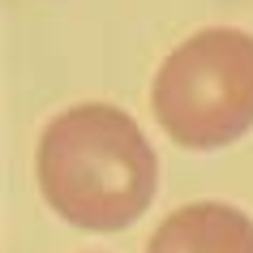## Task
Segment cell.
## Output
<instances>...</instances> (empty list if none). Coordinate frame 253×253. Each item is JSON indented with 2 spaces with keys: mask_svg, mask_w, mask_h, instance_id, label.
Listing matches in <instances>:
<instances>
[{
  "mask_svg": "<svg viewBox=\"0 0 253 253\" xmlns=\"http://www.w3.org/2000/svg\"><path fill=\"white\" fill-rule=\"evenodd\" d=\"M39 189L60 219L90 232H120L142 219L159 163L133 116L107 103L69 107L39 137Z\"/></svg>",
  "mask_w": 253,
  "mask_h": 253,
  "instance_id": "6da1fadb",
  "label": "cell"
},
{
  "mask_svg": "<svg viewBox=\"0 0 253 253\" xmlns=\"http://www.w3.org/2000/svg\"><path fill=\"white\" fill-rule=\"evenodd\" d=\"M150 107L189 150H219L253 129V35L211 26L185 39L155 73Z\"/></svg>",
  "mask_w": 253,
  "mask_h": 253,
  "instance_id": "7a4b0ae2",
  "label": "cell"
},
{
  "mask_svg": "<svg viewBox=\"0 0 253 253\" xmlns=\"http://www.w3.org/2000/svg\"><path fill=\"white\" fill-rule=\"evenodd\" d=\"M146 253H253V219L227 202H193L163 219Z\"/></svg>",
  "mask_w": 253,
  "mask_h": 253,
  "instance_id": "3957f363",
  "label": "cell"
}]
</instances>
